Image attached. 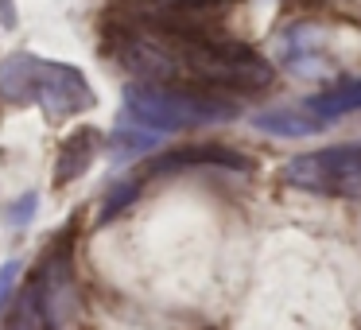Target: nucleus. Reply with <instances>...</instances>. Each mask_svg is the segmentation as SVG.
Segmentation results:
<instances>
[{"label":"nucleus","mask_w":361,"mask_h":330,"mask_svg":"<svg viewBox=\"0 0 361 330\" xmlns=\"http://www.w3.org/2000/svg\"><path fill=\"white\" fill-rule=\"evenodd\" d=\"M0 97L16 105H39L51 121L78 117L97 102L78 66L51 63L39 55H12L0 63Z\"/></svg>","instance_id":"2"},{"label":"nucleus","mask_w":361,"mask_h":330,"mask_svg":"<svg viewBox=\"0 0 361 330\" xmlns=\"http://www.w3.org/2000/svg\"><path fill=\"white\" fill-rule=\"evenodd\" d=\"M121 63L156 86H214L237 90V94L272 86V66L252 47L179 32V28H144V32L125 35Z\"/></svg>","instance_id":"1"},{"label":"nucleus","mask_w":361,"mask_h":330,"mask_svg":"<svg viewBox=\"0 0 361 330\" xmlns=\"http://www.w3.org/2000/svg\"><path fill=\"white\" fill-rule=\"evenodd\" d=\"M16 272H20L16 264H4V268H0V299L8 295V288L16 283Z\"/></svg>","instance_id":"10"},{"label":"nucleus","mask_w":361,"mask_h":330,"mask_svg":"<svg viewBox=\"0 0 361 330\" xmlns=\"http://www.w3.org/2000/svg\"><path fill=\"white\" fill-rule=\"evenodd\" d=\"M125 117L136 128H148V133H175V128L218 125V121L237 117V102L187 86L140 82V86L125 90Z\"/></svg>","instance_id":"3"},{"label":"nucleus","mask_w":361,"mask_h":330,"mask_svg":"<svg viewBox=\"0 0 361 330\" xmlns=\"http://www.w3.org/2000/svg\"><path fill=\"white\" fill-rule=\"evenodd\" d=\"M8 330H51L47 322H43V311H39V303H35L32 283L20 291L16 307H12V319H8Z\"/></svg>","instance_id":"9"},{"label":"nucleus","mask_w":361,"mask_h":330,"mask_svg":"<svg viewBox=\"0 0 361 330\" xmlns=\"http://www.w3.org/2000/svg\"><path fill=\"white\" fill-rule=\"evenodd\" d=\"M32 291H35L39 311H43V322H47L51 330H71L74 314H78V295H74L66 249H59L47 257V264H43L39 276L32 280Z\"/></svg>","instance_id":"5"},{"label":"nucleus","mask_w":361,"mask_h":330,"mask_svg":"<svg viewBox=\"0 0 361 330\" xmlns=\"http://www.w3.org/2000/svg\"><path fill=\"white\" fill-rule=\"evenodd\" d=\"M283 183L314 195H345L361 183V144H334L295 156L283 167Z\"/></svg>","instance_id":"4"},{"label":"nucleus","mask_w":361,"mask_h":330,"mask_svg":"<svg viewBox=\"0 0 361 330\" xmlns=\"http://www.w3.org/2000/svg\"><path fill=\"white\" fill-rule=\"evenodd\" d=\"M198 164L249 167V159L237 156V152H229V148H214V144H206V148H183V152H171V156H164L159 164H152V171H179V167H198Z\"/></svg>","instance_id":"8"},{"label":"nucleus","mask_w":361,"mask_h":330,"mask_svg":"<svg viewBox=\"0 0 361 330\" xmlns=\"http://www.w3.org/2000/svg\"><path fill=\"white\" fill-rule=\"evenodd\" d=\"M94 152H97V133L94 128H78L74 136L63 140V152H59V171L55 183H71L94 164Z\"/></svg>","instance_id":"7"},{"label":"nucleus","mask_w":361,"mask_h":330,"mask_svg":"<svg viewBox=\"0 0 361 330\" xmlns=\"http://www.w3.org/2000/svg\"><path fill=\"white\" fill-rule=\"evenodd\" d=\"M299 109H303V117L311 121L314 133H319L322 125H330V121H338V117H345V113H357L361 109V78L357 82H342V86L326 90V94L303 102Z\"/></svg>","instance_id":"6"}]
</instances>
